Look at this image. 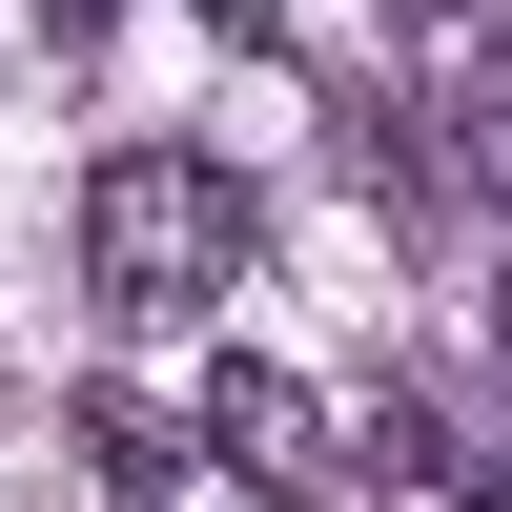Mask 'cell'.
Masks as SVG:
<instances>
[{
    "instance_id": "3957f363",
    "label": "cell",
    "mask_w": 512,
    "mask_h": 512,
    "mask_svg": "<svg viewBox=\"0 0 512 512\" xmlns=\"http://www.w3.org/2000/svg\"><path fill=\"white\" fill-rule=\"evenodd\" d=\"M390 451H410L431 492H472V512H512V451H492V431H451L431 390H390Z\"/></svg>"
},
{
    "instance_id": "9c48e42d",
    "label": "cell",
    "mask_w": 512,
    "mask_h": 512,
    "mask_svg": "<svg viewBox=\"0 0 512 512\" xmlns=\"http://www.w3.org/2000/svg\"><path fill=\"white\" fill-rule=\"evenodd\" d=\"M492 369H512V287H492Z\"/></svg>"
},
{
    "instance_id": "5b68a950",
    "label": "cell",
    "mask_w": 512,
    "mask_h": 512,
    "mask_svg": "<svg viewBox=\"0 0 512 512\" xmlns=\"http://www.w3.org/2000/svg\"><path fill=\"white\" fill-rule=\"evenodd\" d=\"M451 185H492V205H512V62L451 82Z\"/></svg>"
},
{
    "instance_id": "7a4b0ae2",
    "label": "cell",
    "mask_w": 512,
    "mask_h": 512,
    "mask_svg": "<svg viewBox=\"0 0 512 512\" xmlns=\"http://www.w3.org/2000/svg\"><path fill=\"white\" fill-rule=\"evenodd\" d=\"M205 451H226V472H267V492H308V472H328V410L287 390V369L226 349V369H205Z\"/></svg>"
},
{
    "instance_id": "52a82bcc",
    "label": "cell",
    "mask_w": 512,
    "mask_h": 512,
    "mask_svg": "<svg viewBox=\"0 0 512 512\" xmlns=\"http://www.w3.org/2000/svg\"><path fill=\"white\" fill-rule=\"evenodd\" d=\"M205 21H226V41H287V0H205Z\"/></svg>"
},
{
    "instance_id": "8992f818",
    "label": "cell",
    "mask_w": 512,
    "mask_h": 512,
    "mask_svg": "<svg viewBox=\"0 0 512 512\" xmlns=\"http://www.w3.org/2000/svg\"><path fill=\"white\" fill-rule=\"evenodd\" d=\"M103 21H123V0H41V41H103Z\"/></svg>"
},
{
    "instance_id": "6da1fadb",
    "label": "cell",
    "mask_w": 512,
    "mask_h": 512,
    "mask_svg": "<svg viewBox=\"0 0 512 512\" xmlns=\"http://www.w3.org/2000/svg\"><path fill=\"white\" fill-rule=\"evenodd\" d=\"M246 246H267V205H246L205 144H103V164H82V287H103L123 328L226 308V287H246Z\"/></svg>"
},
{
    "instance_id": "277c9868",
    "label": "cell",
    "mask_w": 512,
    "mask_h": 512,
    "mask_svg": "<svg viewBox=\"0 0 512 512\" xmlns=\"http://www.w3.org/2000/svg\"><path fill=\"white\" fill-rule=\"evenodd\" d=\"M82 451H103V492H164L205 431H164V410H123V390H82Z\"/></svg>"
},
{
    "instance_id": "ba28073f",
    "label": "cell",
    "mask_w": 512,
    "mask_h": 512,
    "mask_svg": "<svg viewBox=\"0 0 512 512\" xmlns=\"http://www.w3.org/2000/svg\"><path fill=\"white\" fill-rule=\"evenodd\" d=\"M410 21H492V0H410Z\"/></svg>"
}]
</instances>
